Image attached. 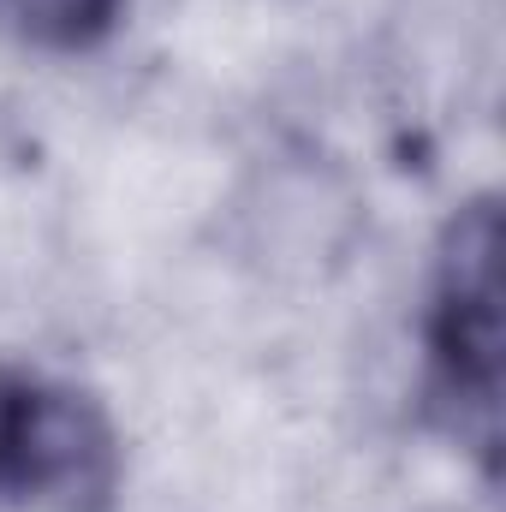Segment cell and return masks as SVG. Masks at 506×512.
<instances>
[{"label": "cell", "instance_id": "cell-1", "mask_svg": "<svg viewBox=\"0 0 506 512\" xmlns=\"http://www.w3.org/2000/svg\"><path fill=\"white\" fill-rule=\"evenodd\" d=\"M0 465L48 507H90L108 483V429L66 393H24L0 411Z\"/></svg>", "mask_w": 506, "mask_h": 512}, {"label": "cell", "instance_id": "cell-2", "mask_svg": "<svg viewBox=\"0 0 506 512\" xmlns=\"http://www.w3.org/2000/svg\"><path fill=\"white\" fill-rule=\"evenodd\" d=\"M114 0H0V24L42 48H78L108 30Z\"/></svg>", "mask_w": 506, "mask_h": 512}, {"label": "cell", "instance_id": "cell-3", "mask_svg": "<svg viewBox=\"0 0 506 512\" xmlns=\"http://www.w3.org/2000/svg\"><path fill=\"white\" fill-rule=\"evenodd\" d=\"M0 411H6V405H0Z\"/></svg>", "mask_w": 506, "mask_h": 512}]
</instances>
